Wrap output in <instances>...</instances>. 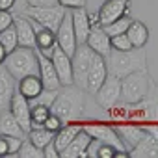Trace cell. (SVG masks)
<instances>
[{"label":"cell","mask_w":158,"mask_h":158,"mask_svg":"<svg viewBox=\"0 0 158 158\" xmlns=\"http://www.w3.org/2000/svg\"><path fill=\"white\" fill-rule=\"evenodd\" d=\"M88 0H58V4L65 10H76V8H86Z\"/></svg>","instance_id":"obj_36"},{"label":"cell","mask_w":158,"mask_h":158,"mask_svg":"<svg viewBox=\"0 0 158 158\" xmlns=\"http://www.w3.org/2000/svg\"><path fill=\"white\" fill-rule=\"evenodd\" d=\"M114 154H115V147H112L108 143H101L97 158H114Z\"/></svg>","instance_id":"obj_37"},{"label":"cell","mask_w":158,"mask_h":158,"mask_svg":"<svg viewBox=\"0 0 158 158\" xmlns=\"http://www.w3.org/2000/svg\"><path fill=\"white\" fill-rule=\"evenodd\" d=\"M35 56H37V74L43 82V88L45 89H60L61 84L58 80V74H56V69H54L50 58L37 48H35Z\"/></svg>","instance_id":"obj_11"},{"label":"cell","mask_w":158,"mask_h":158,"mask_svg":"<svg viewBox=\"0 0 158 158\" xmlns=\"http://www.w3.org/2000/svg\"><path fill=\"white\" fill-rule=\"evenodd\" d=\"M82 128V123L80 121H74V123H65L56 134H54V139H52V143H54V147H56V151L58 152H61L67 145H69V141L76 136V132Z\"/></svg>","instance_id":"obj_23"},{"label":"cell","mask_w":158,"mask_h":158,"mask_svg":"<svg viewBox=\"0 0 158 158\" xmlns=\"http://www.w3.org/2000/svg\"><path fill=\"white\" fill-rule=\"evenodd\" d=\"M26 6L30 8H48V6H58V0H24Z\"/></svg>","instance_id":"obj_38"},{"label":"cell","mask_w":158,"mask_h":158,"mask_svg":"<svg viewBox=\"0 0 158 158\" xmlns=\"http://www.w3.org/2000/svg\"><path fill=\"white\" fill-rule=\"evenodd\" d=\"M8 156V139L4 134H0V158Z\"/></svg>","instance_id":"obj_40"},{"label":"cell","mask_w":158,"mask_h":158,"mask_svg":"<svg viewBox=\"0 0 158 158\" xmlns=\"http://www.w3.org/2000/svg\"><path fill=\"white\" fill-rule=\"evenodd\" d=\"M152 80L145 71H134L121 78V102L123 104H138L143 101L151 89Z\"/></svg>","instance_id":"obj_4"},{"label":"cell","mask_w":158,"mask_h":158,"mask_svg":"<svg viewBox=\"0 0 158 158\" xmlns=\"http://www.w3.org/2000/svg\"><path fill=\"white\" fill-rule=\"evenodd\" d=\"M130 21H132V19L125 13L123 17L112 21L110 24H106V26H102V28H104V32H106L110 37H114V35H117V34H125L127 28H128V24H130Z\"/></svg>","instance_id":"obj_27"},{"label":"cell","mask_w":158,"mask_h":158,"mask_svg":"<svg viewBox=\"0 0 158 158\" xmlns=\"http://www.w3.org/2000/svg\"><path fill=\"white\" fill-rule=\"evenodd\" d=\"M82 128L95 139H99L101 143H108L112 147H115V151L119 149H127V145L123 143L121 136L117 134L115 128H112L110 125H104L101 121H88V123H82Z\"/></svg>","instance_id":"obj_8"},{"label":"cell","mask_w":158,"mask_h":158,"mask_svg":"<svg viewBox=\"0 0 158 158\" xmlns=\"http://www.w3.org/2000/svg\"><path fill=\"white\" fill-rule=\"evenodd\" d=\"M89 139H91V136H89L84 128H80V130L76 132V136L69 141V145L60 152V156H61V158H78V156H80V152L86 151Z\"/></svg>","instance_id":"obj_20"},{"label":"cell","mask_w":158,"mask_h":158,"mask_svg":"<svg viewBox=\"0 0 158 158\" xmlns=\"http://www.w3.org/2000/svg\"><path fill=\"white\" fill-rule=\"evenodd\" d=\"M8 110H10L11 115L19 121V125L23 127V130L28 134V130L32 128V119H30V101L24 99V97L15 89V93L11 95V101H10Z\"/></svg>","instance_id":"obj_12"},{"label":"cell","mask_w":158,"mask_h":158,"mask_svg":"<svg viewBox=\"0 0 158 158\" xmlns=\"http://www.w3.org/2000/svg\"><path fill=\"white\" fill-rule=\"evenodd\" d=\"M17 91L28 101L35 99L43 91V82H41L39 74H26V76H23L19 80V84H17Z\"/></svg>","instance_id":"obj_22"},{"label":"cell","mask_w":158,"mask_h":158,"mask_svg":"<svg viewBox=\"0 0 158 158\" xmlns=\"http://www.w3.org/2000/svg\"><path fill=\"white\" fill-rule=\"evenodd\" d=\"M15 78L8 73V69L4 65H0V114L4 110H8L11 95L15 93Z\"/></svg>","instance_id":"obj_18"},{"label":"cell","mask_w":158,"mask_h":158,"mask_svg":"<svg viewBox=\"0 0 158 158\" xmlns=\"http://www.w3.org/2000/svg\"><path fill=\"white\" fill-rule=\"evenodd\" d=\"M108 74L123 78L134 71H145L147 69V54L145 48H130V50H110V54L104 58Z\"/></svg>","instance_id":"obj_2"},{"label":"cell","mask_w":158,"mask_h":158,"mask_svg":"<svg viewBox=\"0 0 158 158\" xmlns=\"http://www.w3.org/2000/svg\"><path fill=\"white\" fill-rule=\"evenodd\" d=\"M65 13H67L65 8H61L60 4L58 6H48V8H30V6L24 8V15H28L32 21L39 23L41 26H45L52 32L58 30Z\"/></svg>","instance_id":"obj_6"},{"label":"cell","mask_w":158,"mask_h":158,"mask_svg":"<svg viewBox=\"0 0 158 158\" xmlns=\"http://www.w3.org/2000/svg\"><path fill=\"white\" fill-rule=\"evenodd\" d=\"M125 34L130 39V43H132L134 48L145 47L147 41H149V28L141 21H130V24H128V28H127Z\"/></svg>","instance_id":"obj_24"},{"label":"cell","mask_w":158,"mask_h":158,"mask_svg":"<svg viewBox=\"0 0 158 158\" xmlns=\"http://www.w3.org/2000/svg\"><path fill=\"white\" fill-rule=\"evenodd\" d=\"M50 115V108L43 104H32L30 106V119H32V128L34 127H43L45 119Z\"/></svg>","instance_id":"obj_29"},{"label":"cell","mask_w":158,"mask_h":158,"mask_svg":"<svg viewBox=\"0 0 158 158\" xmlns=\"http://www.w3.org/2000/svg\"><path fill=\"white\" fill-rule=\"evenodd\" d=\"M84 89L74 84L61 86L56 93L54 102L50 104V114L58 115L63 123H74L84 117Z\"/></svg>","instance_id":"obj_1"},{"label":"cell","mask_w":158,"mask_h":158,"mask_svg":"<svg viewBox=\"0 0 158 158\" xmlns=\"http://www.w3.org/2000/svg\"><path fill=\"white\" fill-rule=\"evenodd\" d=\"M50 61L56 69V74H58V80L61 86H69L73 84V61H71V56H67L61 47L54 45L52 50H50Z\"/></svg>","instance_id":"obj_9"},{"label":"cell","mask_w":158,"mask_h":158,"mask_svg":"<svg viewBox=\"0 0 158 158\" xmlns=\"http://www.w3.org/2000/svg\"><path fill=\"white\" fill-rule=\"evenodd\" d=\"M117 132H119V136H121V139H123V143L127 145V147H134L145 134H147V130H145V127H141V125H136V123H117V128H115Z\"/></svg>","instance_id":"obj_19"},{"label":"cell","mask_w":158,"mask_h":158,"mask_svg":"<svg viewBox=\"0 0 158 158\" xmlns=\"http://www.w3.org/2000/svg\"><path fill=\"white\" fill-rule=\"evenodd\" d=\"M26 138H28V139L37 147V149H41V151H43V147L54 139V134H52V132H48V130H47V128H43V127H34V128H30V130H28Z\"/></svg>","instance_id":"obj_26"},{"label":"cell","mask_w":158,"mask_h":158,"mask_svg":"<svg viewBox=\"0 0 158 158\" xmlns=\"http://www.w3.org/2000/svg\"><path fill=\"white\" fill-rule=\"evenodd\" d=\"M86 45L99 56L106 58L112 50V45H110V35L104 32L102 26H93L86 37Z\"/></svg>","instance_id":"obj_16"},{"label":"cell","mask_w":158,"mask_h":158,"mask_svg":"<svg viewBox=\"0 0 158 158\" xmlns=\"http://www.w3.org/2000/svg\"><path fill=\"white\" fill-rule=\"evenodd\" d=\"M110 45H112V50H130V48H134L130 39L127 37V34H117V35L110 37Z\"/></svg>","instance_id":"obj_32"},{"label":"cell","mask_w":158,"mask_h":158,"mask_svg":"<svg viewBox=\"0 0 158 158\" xmlns=\"http://www.w3.org/2000/svg\"><path fill=\"white\" fill-rule=\"evenodd\" d=\"M13 26L17 30L19 47L35 48V32H34L32 19L30 17H23V15H13Z\"/></svg>","instance_id":"obj_15"},{"label":"cell","mask_w":158,"mask_h":158,"mask_svg":"<svg viewBox=\"0 0 158 158\" xmlns=\"http://www.w3.org/2000/svg\"><path fill=\"white\" fill-rule=\"evenodd\" d=\"M58 156H60V152L56 151V147H54L52 141L43 147V158H58Z\"/></svg>","instance_id":"obj_39"},{"label":"cell","mask_w":158,"mask_h":158,"mask_svg":"<svg viewBox=\"0 0 158 158\" xmlns=\"http://www.w3.org/2000/svg\"><path fill=\"white\" fill-rule=\"evenodd\" d=\"M56 34V45L61 47V50L67 54V56H73L76 47H78V41H76V35H74V30H73V23H71V13L67 11L58 26V30L54 32Z\"/></svg>","instance_id":"obj_10"},{"label":"cell","mask_w":158,"mask_h":158,"mask_svg":"<svg viewBox=\"0 0 158 158\" xmlns=\"http://www.w3.org/2000/svg\"><path fill=\"white\" fill-rule=\"evenodd\" d=\"M93 58H95V52L86 43H78L74 54L71 56V61H73V84L78 86L80 89H84V91H86L88 73H89V67L93 63Z\"/></svg>","instance_id":"obj_5"},{"label":"cell","mask_w":158,"mask_h":158,"mask_svg":"<svg viewBox=\"0 0 158 158\" xmlns=\"http://www.w3.org/2000/svg\"><path fill=\"white\" fill-rule=\"evenodd\" d=\"M6 139H8V156H15V154H17V151L21 149V145H23L24 138H17V136H6Z\"/></svg>","instance_id":"obj_34"},{"label":"cell","mask_w":158,"mask_h":158,"mask_svg":"<svg viewBox=\"0 0 158 158\" xmlns=\"http://www.w3.org/2000/svg\"><path fill=\"white\" fill-rule=\"evenodd\" d=\"M127 11H128V0H106L97 11L99 23H101V26H106L112 21L123 17Z\"/></svg>","instance_id":"obj_13"},{"label":"cell","mask_w":158,"mask_h":158,"mask_svg":"<svg viewBox=\"0 0 158 158\" xmlns=\"http://www.w3.org/2000/svg\"><path fill=\"white\" fill-rule=\"evenodd\" d=\"M71 23H73V30H74V35H76V41L78 43H86V37L91 30V24H89V13L86 8H76V10H71Z\"/></svg>","instance_id":"obj_17"},{"label":"cell","mask_w":158,"mask_h":158,"mask_svg":"<svg viewBox=\"0 0 158 158\" xmlns=\"http://www.w3.org/2000/svg\"><path fill=\"white\" fill-rule=\"evenodd\" d=\"M65 123L58 117V115H54V114H50L47 119H45V123H43V128H47L48 132H52V134H56L61 127H63Z\"/></svg>","instance_id":"obj_33"},{"label":"cell","mask_w":158,"mask_h":158,"mask_svg":"<svg viewBox=\"0 0 158 158\" xmlns=\"http://www.w3.org/2000/svg\"><path fill=\"white\" fill-rule=\"evenodd\" d=\"M56 93H58V89H45V88H43V91H41L35 99L30 101V106H32V104H43V106H48V108H50V104H52L54 99H56Z\"/></svg>","instance_id":"obj_31"},{"label":"cell","mask_w":158,"mask_h":158,"mask_svg":"<svg viewBox=\"0 0 158 158\" xmlns=\"http://www.w3.org/2000/svg\"><path fill=\"white\" fill-rule=\"evenodd\" d=\"M8 73L15 78L21 80L26 74H37V56L35 48L30 47H15L11 52H8L4 63H2Z\"/></svg>","instance_id":"obj_3"},{"label":"cell","mask_w":158,"mask_h":158,"mask_svg":"<svg viewBox=\"0 0 158 158\" xmlns=\"http://www.w3.org/2000/svg\"><path fill=\"white\" fill-rule=\"evenodd\" d=\"M11 24H13V13H10V10H0V32Z\"/></svg>","instance_id":"obj_35"},{"label":"cell","mask_w":158,"mask_h":158,"mask_svg":"<svg viewBox=\"0 0 158 158\" xmlns=\"http://www.w3.org/2000/svg\"><path fill=\"white\" fill-rule=\"evenodd\" d=\"M6 56H8V52H6V48L0 45V65L4 63V60H6Z\"/></svg>","instance_id":"obj_42"},{"label":"cell","mask_w":158,"mask_h":158,"mask_svg":"<svg viewBox=\"0 0 158 158\" xmlns=\"http://www.w3.org/2000/svg\"><path fill=\"white\" fill-rule=\"evenodd\" d=\"M15 156H19V158H43V151L37 149L30 139H24Z\"/></svg>","instance_id":"obj_30"},{"label":"cell","mask_w":158,"mask_h":158,"mask_svg":"<svg viewBox=\"0 0 158 158\" xmlns=\"http://www.w3.org/2000/svg\"><path fill=\"white\" fill-rule=\"evenodd\" d=\"M93 95H95V101L101 108H104V110L114 108L115 104L121 102V78L108 74L106 80L101 84V88Z\"/></svg>","instance_id":"obj_7"},{"label":"cell","mask_w":158,"mask_h":158,"mask_svg":"<svg viewBox=\"0 0 158 158\" xmlns=\"http://www.w3.org/2000/svg\"><path fill=\"white\" fill-rule=\"evenodd\" d=\"M32 24H34V32H35V48L41 50L43 54L50 56V50H52V47L56 45V34H54L52 30L41 26V24L35 23V21H32Z\"/></svg>","instance_id":"obj_21"},{"label":"cell","mask_w":158,"mask_h":158,"mask_svg":"<svg viewBox=\"0 0 158 158\" xmlns=\"http://www.w3.org/2000/svg\"><path fill=\"white\" fill-rule=\"evenodd\" d=\"M17 0H0V10H11Z\"/></svg>","instance_id":"obj_41"},{"label":"cell","mask_w":158,"mask_h":158,"mask_svg":"<svg viewBox=\"0 0 158 158\" xmlns=\"http://www.w3.org/2000/svg\"><path fill=\"white\" fill-rule=\"evenodd\" d=\"M0 134H4V136H17V138H24L26 136V132L23 130V127L11 115L10 110H4L2 114H0Z\"/></svg>","instance_id":"obj_25"},{"label":"cell","mask_w":158,"mask_h":158,"mask_svg":"<svg viewBox=\"0 0 158 158\" xmlns=\"http://www.w3.org/2000/svg\"><path fill=\"white\" fill-rule=\"evenodd\" d=\"M0 45L6 48V52H11L15 47H19V41H17V30L15 26H8L6 30L0 32Z\"/></svg>","instance_id":"obj_28"},{"label":"cell","mask_w":158,"mask_h":158,"mask_svg":"<svg viewBox=\"0 0 158 158\" xmlns=\"http://www.w3.org/2000/svg\"><path fill=\"white\" fill-rule=\"evenodd\" d=\"M108 76V67H106V60L99 54H95L93 58V63L89 67V73H88V84H86V91L88 93H95L101 84L106 80Z\"/></svg>","instance_id":"obj_14"}]
</instances>
